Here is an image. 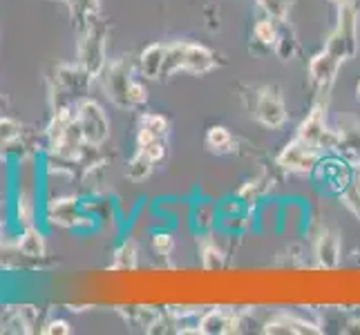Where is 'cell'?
<instances>
[{
    "mask_svg": "<svg viewBox=\"0 0 360 335\" xmlns=\"http://www.w3.org/2000/svg\"><path fill=\"white\" fill-rule=\"evenodd\" d=\"M322 157H325V150H322V147L300 139V136H295V139L291 143H287V147L280 152L278 166L289 172H297V175H311Z\"/></svg>",
    "mask_w": 360,
    "mask_h": 335,
    "instance_id": "5b68a950",
    "label": "cell"
},
{
    "mask_svg": "<svg viewBox=\"0 0 360 335\" xmlns=\"http://www.w3.org/2000/svg\"><path fill=\"white\" fill-rule=\"evenodd\" d=\"M240 327V317L224 311V308H215V311H208L200 322H197V333H208V335H215V333H235Z\"/></svg>",
    "mask_w": 360,
    "mask_h": 335,
    "instance_id": "30bf717a",
    "label": "cell"
},
{
    "mask_svg": "<svg viewBox=\"0 0 360 335\" xmlns=\"http://www.w3.org/2000/svg\"><path fill=\"white\" fill-rule=\"evenodd\" d=\"M356 96H358V101H360V83H358V88H356Z\"/></svg>",
    "mask_w": 360,
    "mask_h": 335,
    "instance_id": "4dcf8cb0",
    "label": "cell"
},
{
    "mask_svg": "<svg viewBox=\"0 0 360 335\" xmlns=\"http://www.w3.org/2000/svg\"><path fill=\"white\" fill-rule=\"evenodd\" d=\"M58 3H63V5H68V7H72V0H58Z\"/></svg>",
    "mask_w": 360,
    "mask_h": 335,
    "instance_id": "f546056e",
    "label": "cell"
},
{
    "mask_svg": "<svg viewBox=\"0 0 360 335\" xmlns=\"http://www.w3.org/2000/svg\"><path fill=\"white\" fill-rule=\"evenodd\" d=\"M79 65L92 74V77H101L105 70V39H108V25L98 16L92 22H88L79 32Z\"/></svg>",
    "mask_w": 360,
    "mask_h": 335,
    "instance_id": "7a4b0ae2",
    "label": "cell"
},
{
    "mask_svg": "<svg viewBox=\"0 0 360 335\" xmlns=\"http://www.w3.org/2000/svg\"><path fill=\"white\" fill-rule=\"evenodd\" d=\"M280 20H273L271 16L266 18H259L253 27V41L259 43L266 49H276V43H278V34H280Z\"/></svg>",
    "mask_w": 360,
    "mask_h": 335,
    "instance_id": "9a60e30c",
    "label": "cell"
},
{
    "mask_svg": "<svg viewBox=\"0 0 360 335\" xmlns=\"http://www.w3.org/2000/svg\"><path fill=\"white\" fill-rule=\"evenodd\" d=\"M43 331L47 335H68V333H72V329H70V324L65 320H52Z\"/></svg>",
    "mask_w": 360,
    "mask_h": 335,
    "instance_id": "83f0119b",
    "label": "cell"
},
{
    "mask_svg": "<svg viewBox=\"0 0 360 335\" xmlns=\"http://www.w3.org/2000/svg\"><path fill=\"white\" fill-rule=\"evenodd\" d=\"M316 257L322 268H336L340 262V237L333 230H322L316 242Z\"/></svg>",
    "mask_w": 360,
    "mask_h": 335,
    "instance_id": "8fae6325",
    "label": "cell"
},
{
    "mask_svg": "<svg viewBox=\"0 0 360 335\" xmlns=\"http://www.w3.org/2000/svg\"><path fill=\"white\" fill-rule=\"evenodd\" d=\"M264 333H291V335H316L320 333V329L316 324H311V322H307L302 317L297 315H289V313H278L273 315L271 320L264 322Z\"/></svg>",
    "mask_w": 360,
    "mask_h": 335,
    "instance_id": "9c48e42d",
    "label": "cell"
},
{
    "mask_svg": "<svg viewBox=\"0 0 360 335\" xmlns=\"http://www.w3.org/2000/svg\"><path fill=\"white\" fill-rule=\"evenodd\" d=\"M136 264V255H134V248L130 244H126L123 248L117 251V262H115V268H134Z\"/></svg>",
    "mask_w": 360,
    "mask_h": 335,
    "instance_id": "cb8c5ba5",
    "label": "cell"
},
{
    "mask_svg": "<svg viewBox=\"0 0 360 335\" xmlns=\"http://www.w3.org/2000/svg\"><path fill=\"white\" fill-rule=\"evenodd\" d=\"M164 60H166V45L164 43H153L148 45L141 56H139V70L146 79H161V72H164Z\"/></svg>",
    "mask_w": 360,
    "mask_h": 335,
    "instance_id": "7c38bea8",
    "label": "cell"
},
{
    "mask_svg": "<svg viewBox=\"0 0 360 335\" xmlns=\"http://www.w3.org/2000/svg\"><path fill=\"white\" fill-rule=\"evenodd\" d=\"M103 74H105L108 98H112V103H117L119 107H130V101H128V90H130V83H132L130 60L123 58V60H117V63H112V65H105Z\"/></svg>",
    "mask_w": 360,
    "mask_h": 335,
    "instance_id": "52a82bcc",
    "label": "cell"
},
{
    "mask_svg": "<svg viewBox=\"0 0 360 335\" xmlns=\"http://www.w3.org/2000/svg\"><path fill=\"white\" fill-rule=\"evenodd\" d=\"M168 134V121L161 117V114H146L141 119V126H139V134H136V145H146V143H153L159 139H166Z\"/></svg>",
    "mask_w": 360,
    "mask_h": 335,
    "instance_id": "4fadbf2b",
    "label": "cell"
},
{
    "mask_svg": "<svg viewBox=\"0 0 360 335\" xmlns=\"http://www.w3.org/2000/svg\"><path fill=\"white\" fill-rule=\"evenodd\" d=\"M18 251L25 257H43L45 255V242L43 235L39 230H34L32 226L25 228L22 237L18 239Z\"/></svg>",
    "mask_w": 360,
    "mask_h": 335,
    "instance_id": "e0dca14e",
    "label": "cell"
},
{
    "mask_svg": "<svg viewBox=\"0 0 360 335\" xmlns=\"http://www.w3.org/2000/svg\"><path fill=\"white\" fill-rule=\"evenodd\" d=\"M139 152H143L148 159L155 161V164H157L159 159H164V157H166V143H164V139L153 141V143H146V145L139 147Z\"/></svg>",
    "mask_w": 360,
    "mask_h": 335,
    "instance_id": "484cf974",
    "label": "cell"
},
{
    "mask_svg": "<svg viewBox=\"0 0 360 335\" xmlns=\"http://www.w3.org/2000/svg\"><path fill=\"white\" fill-rule=\"evenodd\" d=\"M206 145L210 147L213 152H231L233 145H235V139L233 134L229 132V128L224 126H213L208 132H206Z\"/></svg>",
    "mask_w": 360,
    "mask_h": 335,
    "instance_id": "ac0fdd59",
    "label": "cell"
},
{
    "mask_svg": "<svg viewBox=\"0 0 360 335\" xmlns=\"http://www.w3.org/2000/svg\"><path fill=\"white\" fill-rule=\"evenodd\" d=\"M153 246H155V251L157 255H170L172 253V248H175V242H172L170 235H157V237L153 239Z\"/></svg>",
    "mask_w": 360,
    "mask_h": 335,
    "instance_id": "4316f807",
    "label": "cell"
},
{
    "mask_svg": "<svg viewBox=\"0 0 360 335\" xmlns=\"http://www.w3.org/2000/svg\"><path fill=\"white\" fill-rule=\"evenodd\" d=\"M342 60H345V56L338 54L336 49L329 45H325L322 52H318L311 60H309V83H311V90L318 96V103L327 101Z\"/></svg>",
    "mask_w": 360,
    "mask_h": 335,
    "instance_id": "3957f363",
    "label": "cell"
},
{
    "mask_svg": "<svg viewBox=\"0 0 360 335\" xmlns=\"http://www.w3.org/2000/svg\"><path fill=\"white\" fill-rule=\"evenodd\" d=\"M295 47H297V43H295L293 32H289L287 27H282L280 34H278V43H276V49H273V52H276L282 60H289L293 56V52H295Z\"/></svg>",
    "mask_w": 360,
    "mask_h": 335,
    "instance_id": "7402d4cb",
    "label": "cell"
},
{
    "mask_svg": "<svg viewBox=\"0 0 360 335\" xmlns=\"http://www.w3.org/2000/svg\"><path fill=\"white\" fill-rule=\"evenodd\" d=\"M331 36L345 45L347 49V58H354L358 52V7L352 3L340 5L338 7V25L336 29L331 32Z\"/></svg>",
    "mask_w": 360,
    "mask_h": 335,
    "instance_id": "ba28073f",
    "label": "cell"
},
{
    "mask_svg": "<svg viewBox=\"0 0 360 335\" xmlns=\"http://www.w3.org/2000/svg\"><path fill=\"white\" fill-rule=\"evenodd\" d=\"M52 217L58 226H68V228H74L79 226V223L85 219L83 215H79V204L77 199H58L54 206H52Z\"/></svg>",
    "mask_w": 360,
    "mask_h": 335,
    "instance_id": "5bb4252c",
    "label": "cell"
},
{
    "mask_svg": "<svg viewBox=\"0 0 360 335\" xmlns=\"http://www.w3.org/2000/svg\"><path fill=\"white\" fill-rule=\"evenodd\" d=\"M253 117L259 126L269 130H282L287 123V105L278 85H262L253 96Z\"/></svg>",
    "mask_w": 360,
    "mask_h": 335,
    "instance_id": "277c9868",
    "label": "cell"
},
{
    "mask_svg": "<svg viewBox=\"0 0 360 335\" xmlns=\"http://www.w3.org/2000/svg\"><path fill=\"white\" fill-rule=\"evenodd\" d=\"M331 3L340 7V5H347V3H352V0H331Z\"/></svg>",
    "mask_w": 360,
    "mask_h": 335,
    "instance_id": "f1b7e54d",
    "label": "cell"
},
{
    "mask_svg": "<svg viewBox=\"0 0 360 335\" xmlns=\"http://www.w3.org/2000/svg\"><path fill=\"white\" fill-rule=\"evenodd\" d=\"M153 164H155V161H150L143 152L136 150V155L132 157V161L128 164V170H126L128 179H132V181H143L153 172Z\"/></svg>",
    "mask_w": 360,
    "mask_h": 335,
    "instance_id": "d6986e66",
    "label": "cell"
},
{
    "mask_svg": "<svg viewBox=\"0 0 360 335\" xmlns=\"http://www.w3.org/2000/svg\"><path fill=\"white\" fill-rule=\"evenodd\" d=\"M128 101H130V107L132 105H143L148 101V90H146V85L139 83V81H134L130 83V90H128Z\"/></svg>",
    "mask_w": 360,
    "mask_h": 335,
    "instance_id": "d4e9b609",
    "label": "cell"
},
{
    "mask_svg": "<svg viewBox=\"0 0 360 335\" xmlns=\"http://www.w3.org/2000/svg\"><path fill=\"white\" fill-rule=\"evenodd\" d=\"M221 262H224V253L219 251V246L210 239H204L202 242V266L206 270H213V268H219Z\"/></svg>",
    "mask_w": 360,
    "mask_h": 335,
    "instance_id": "44dd1931",
    "label": "cell"
},
{
    "mask_svg": "<svg viewBox=\"0 0 360 335\" xmlns=\"http://www.w3.org/2000/svg\"><path fill=\"white\" fill-rule=\"evenodd\" d=\"M259 5V9L264 11L266 16H271L273 20L287 22L289 9H291V0H255Z\"/></svg>",
    "mask_w": 360,
    "mask_h": 335,
    "instance_id": "ffe728a7",
    "label": "cell"
},
{
    "mask_svg": "<svg viewBox=\"0 0 360 335\" xmlns=\"http://www.w3.org/2000/svg\"><path fill=\"white\" fill-rule=\"evenodd\" d=\"M72 20L77 25V29L81 32L85 25L98 18V0H72Z\"/></svg>",
    "mask_w": 360,
    "mask_h": 335,
    "instance_id": "2e32d148",
    "label": "cell"
},
{
    "mask_svg": "<svg viewBox=\"0 0 360 335\" xmlns=\"http://www.w3.org/2000/svg\"><path fill=\"white\" fill-rule=\"evenodd\" d=\"M18 134H20V126H18L14 119L0 117V145L11 143Z\"/></svg>",
    "mask_w": 360,
    "mask_h": 335,
    "instance_id": "603a6c76",
    "label": "cell"
},
{
    "mask_svg": "<svg viewBox=\"0 0 360 335\" xmlns=\"http://www.w3.org/2000/svg\"><path fill=\"white\" fill-rule=\"evenodd\" d=\"M74 112H77V123L81 128L85 143L101 145L110 134V121L105 117L103 107L94 101H90V98H83V101L77 103Z\"/></svg>",
    "mask_w": 360,
    "mask_h": 335,
    "instance_id": "8992f818",
    "label": "cell"
},
{
    "mask_svg": "<svg viewBox=\"0 0 360 335\" xmlns=\"http://www.w3.org/2000/svg\"><path fill=\"white\" fill-rule=\"evenodd\" d=\"M217 67V54L210 52L208 47L197 45V43H186L177 41L166 45V60H164V72H161V79L172 77L177 72H188L200 77L210 70Z\"/></svg>",
    "mask_w": 360,
    "mask_h": 335,
    "instance_id": "6da1fadb",
    "label": "cell"
}]
</instances>
